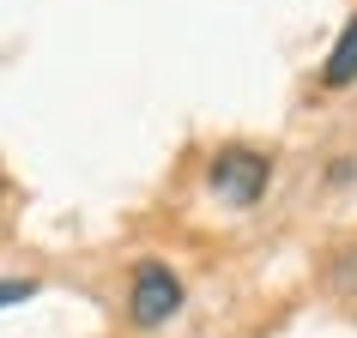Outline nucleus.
<instances>
[{"label": "nucleus", "instance_id": "obj_5", "mask_svg": "<svg viewBox=\"0 0 357 338\" xmlns=\"http://www.w3.org/2000/svg\"><path fill=\"white\" fill-rule=\"evenodd\" d=\"M0 193H6V188H0Z\"/></svg>", "mask_w": 357, "mask_h": 338}, {"label": "nucleus", "instance_id": "obj_1", "mask_svg": "<svg viewBox=\"0 0 357 338\" xmlns=\"http://www.w3.org/2000/svg\"><path fill=\"white\" fill-rule=\"evenodd\" d=\"M206 188L225 206H261V193L273 188V157L255 145H218L206 163Z\"/></svg>", "mask_w": 357, "mask_h": 338}, {"label": "nucleus", "instance_id": "obj_4", "mask_svg": "<svg viewBox=\"0 0 357 338\" xmlns=\"http://www.w3.org/2000/svg\"><path fill=\"white\" fill-rule=\"evenodd\" d=\"M37 296V284L31 278H0V308H13V302H31Z\"/></svg>", "mask_w": 357, "mask_h": 338}, {"label": "nucleus", "instance_id": "obj_3", "mask_svg": "<svg viewBox=\"0 0 357 338\" xmlns=\"http://www.w3.org/2000/svg\"><path fill=\"white\" fill-rule=\"evenodd\" d=\"M321 85H327V91H351V85H357V13H351L345 24H339V42L327 49Z\"/></svg>", "mask_w": 357, "mask_h": 338}, {"label": "nucleus", "instance_id": "obj_2", "mask_svg": "<svg viewBox=\"0 0 357 338\" xmlns=\"http://www.w3.org/2000/svg\"><path fill=\"white\" fill-rule=\"evenodd\" d=\"M169 314H182V278H176V266L139 260L133 266V284H128V320L151 332V326H164Z\"/></svg>", "mask_w": 357, "mask_h": 338}]
</instances>
